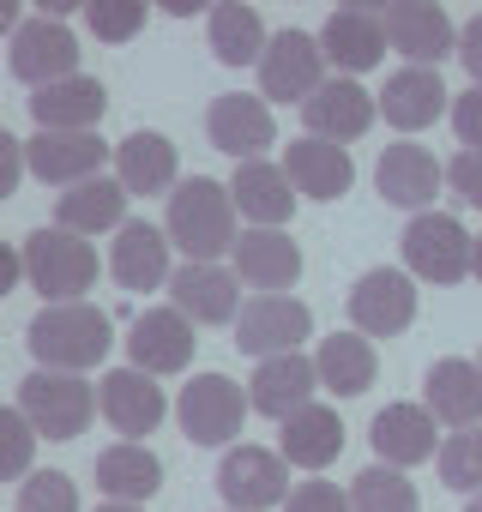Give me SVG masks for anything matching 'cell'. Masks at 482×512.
I'll return each mask as SVG.
<instances>
[{
    "instance_id": "38",
    "label": "cell",
    "mask_w": 482,
    "mask_h": 512,
    "mask_svg": "<svg viewBox=\"0 0 482 512\" xmlns=\"http://www.w3.org/2000/svg\"><path fill=\"white\" fill-rule=\"evenodd\" d=\"M37 428L25 422L19 404H0V482H25L37 470Z\"/></svg>"
},
{
    "instance_id": "44",
    "label": "cell",
    "mask_w": 482,
    "mask_h": 512,
    "mask_svg": "<svg viewBox=\"0 0 482 512\" xmlns=\"http://www.w3.org/2000/svg\"><path fill=\"white\" fill-rule=\"evenodd\" d=\"M25 175H31V169H25V139H13L7 127H0V205L19 193Z\"/></svg>"
},
{
    "instance_id": "17",
    "label": "cell",
    "mask_w": 482,
    "mask_h": 512,
    "mask_svg": "<svg viewBox=\"0 0 482 512\" xmlns=\"http://www.w3.org/2000/svg\"><path fill=\"white\" fill-rule=\"evenodd\" d=\"M374 115H380L374 91H368L362 79H338V73L302 103L308 139H326V145H344V151H350V139H362V133L374 127Z\"/></svg>"
},
{
    "instance_id": "47",
    "label": "cell",
    "mask_w": 482,
    "mask_h": 512,
    "mask_svg": "<svg viewBox=\"0 0 482 512\" xmlns=\"http://www.w3.org/2000/svg\"><path fill=\"white\" fill-rule=\"evenodd\" d=\"M25 25V13H19V0H0V37L13 43V31Z\"/></svg>"
},
{
    "instance_id": "50",
    "label": "cell",
    "mask_w": 482,
    "mask_h": 512,
    "mask_svg": "<svg viewBox=\"0 0 482 512\" xmlns=\"http://www.w3.org/2000/svg\"><path fill=\"white\" fill-rule=\"evenodd\" d=\"M464 512H482V494H470V500H464Z\"/></svg>"
},
{
    "instance_id": "36",
    "label": "cell",
    "mask_w": 482,
    "mask_h": 512,
    "mask_svg": "<svg viewBox=\"0 0 482 512\" xmlns=\"http://www.w3.org/2000/svg\"><path fill=\"white\" fill-rule=\"evenodd\" d=\"M350 512H422L416 500V482L392 464H368L356 482H350Z\"/></svg>"
},
{
    "instance_id": "8",
    "label": "cell",
    "mask_w": 482,
    "mask_h": 512,
    "mask_svg": "<svg viewBox=\"0 0 482 512\" xmlns=\"http://www.w3.org/2000/svg\"><path fill=\"white\" fill-rule=\"evenodd\" d=\"M217 494L229 512H266V506H284L290 500V464L284 452L272 446H229L223 464H217Z\"/></svg>"
},
{
    "instance_id": "48",
    "label": "cell",
    "mask_w": 482,
    "mask_h": 512,
    "mask_svg": "<svg viewBox=\"0 0 482 512\" xmlns=\"http://www.w3.org/2000/svg\"><path fill=\"white\" fill-rule=\"evenodd\" d=\"M470 278L482 284V235H476V253H470Z\"/></svg>"
},
{
    "instance_id": "4",
    "label": "cell",
    "mask_w": 482,
    "mask_h": 512,
    "mask_svg": "<svg viewBox=\"0 0 482 512\" xmlns=\"http://www.w3.org/2000/svg\"><path fill=\"white\" fill-rule=\"evenodd\" d=\"M404 272L416 284H464L470 278V253H476V235L452 217V211H416L404 223Z\"/></svg>"
},
{
    "instance_id": "14",
    "label": "cell",
    "mask_w": 482,
    "mask_h": 512,
    "mask_svg": "<svg viewBox=\"0 0 482 512\" xmlns=\"http://www.w3.org/2000/svg\"><path fill=\"white\" fill-rule=\"evenodd\" d=\"M229 272L254 296H290L302 278V247L290 241V229H241L229 247Z\"/></svg>"
},
{
    "instance_id": "41",
    "label": "cell",
    "mask_w": 482,
    "mask_h": 512,
    "mask_svg": "<svg viewBox=\"0 0 482 512\" xmlns=\"http://www.w3.org/2000/svg\"><path fill=\"white\" fill-rule=\"evenodd\" d=\"M284 512H350V488H338V482H326V476L296 482L290 500H284Z\"/></svg>"
},
{
    "instance_id": "30",
    "label": "cell",
    "mask_w": 482,
    "mask_h": 512,
    "mask_svg": "<svg viewBox=\"0 0 482 512\" xmlns=\"http://www.w3.org/2000/svg\"><path fill=\"white\" fill-rule=\"evenodd\" d=\"M109 109V91L103 79L79 73V79H61V85H43L31 97V115H37V133H97Z\"/></svg>"
},
{
    "instance_id": "20",
    "label": "cell",
    "mask_w": 482,
    "mask_h": 512,
    "mask_svg": "<svg viewBox=\"0 0 482 512\" xmlns=\"http://www.w3.org/2000/svg\"><path fill=\"white\" fill-rule=\"evenodd\" d=\"M193 344H199V338H193V320L175 314V308H145V314L133 320V332H127V356H133V368L151 374V380L187 374Z\"/></svg>"
},
{
    "instance_id": "49",
    "label": "cell",
    "mask_w": 482,
    "mask_h": 512,
    "mask_svg": "<svg viewBox=\"0 0 482 512\" xmlns=\"http://www.w3.org/2000/svg\"><path fill=\"white\" fill-rule=\"evenodd\" d=\"M97 512H145V506H115V500H109V506H97Z\"/></svg>"
},
{
    "instance_id": "37",
    "label": "cell",
    "mask_w": 482,
    "mask_h": 512,
    "mask_svg": "<svg viewBox=\"0 0 482 512\" xmlns=\"http://www.w3.org/2000/svg\"><path fill=\"white\" fill-rule=\"evenodd\" d=\"M434 464H440V482H446V488H458V494H482V428H458V434H446L440 452H434Z\"/></svg>"
},
{
    "instance_id": "5",
    "label": "cell",
    "mask_w": 482,
    "mask_h": 512,
    "mask_svg": "<svg viewBox=\"0 0 482 512\" xmlns=\"http://www.w3.org/2000/svg\"><path fill=\"white\" fill-rule=\"evenodd\" d=\"M19 410L25 422L43 434V440H79L97 416V386L85 374H49V368H31L19 380Z\"/></svg>"
},
{
    "instance_id": "27",
    "label": "cell",
    "mask_w": 482,
    "mask_h": 512,
    "mask_svg": "<svg viewBox=\"0 0 482 512\" xmlns=\"http://www.w3.org/2000/svg\"><path fill=\"white\" fill-rule=\"evenodd\" d=\"M284 175H290L296 199H320V205H332V199L350 193L356 163H350L344 145H326V139H308V133H302V139L284 145Z\"/></svg>"
},
{
    "instance_id": "28",
    "label": "cell",
    "mask_w": 482,
    "mask_h": 512,
    "mask_svg": "<svg viewBox=\"0 0 482 512\" xmlns=\"http://www.w3.org/2000/svg\"><path fill=\"white\" fill-rule=\"evenodd\" d=\"M115 181L127 187V199L139 193V199H151V193H175L181 187V157H175V145L163 139V133H151V127H139V133H127L121 145H115Z\"/></svg>"
},
{
    "instance_id": "51",
    "label": "cell",
    "mask_w": 482,
    "mask_h": 512,
    "mask_svg": "<svg viewBox=\"0 0 482 512\" xmlns=\"http://www.w3.org/2000/svg\"><path fill=\"white\" fill-rule=\"evenodd\" d=\"M476 368H482V356H476Z\"/></svg>"
},
{
    "instance_id": "26",
    "label": "cell",
    "mask_w": 482,
    "mask_h": 512,
    "mask_svg": "<svg viewBox=\"0 0 482 512\" xmlns=\"http://www.w3.org/2000/svg\"><path fill=\"white\" fill-rule=\"evenodd\" d=\"M109 272L121 290H163L169 284V235L145 217H127L109 241Z\"/></svg>"
},
{
    "instance_id": "1",
    "label": "cell",
    "mask_w": 482,
    "mask_h": 512,
    "mask_svg": "<svg viewBox=\"0 0 482 512\" xmlns=\"http://www.w3.org/2000/svg\"><path fill=\"white\" fill-rule=\"evenodd\" d=\"M163 235L169 247H181L193 266H217L223 253L235 247V199H229V181H211V175H187L175 193H169V211H163Z\"/></svg>"
},
{
    "instance_id": "11",
    "label": "cell",
    "mask_w": 482,
    "mask_h": 512,
    "mask_svg": "<svg viewBox=\"0 0 482 512\" xmlns=\"http://www.w3.org/2000/svg\"><path fill=\"white\" fill-rule=\"evenodd\" d=\"M320 55L326 67H338V79H362L368 67L386 61V7L374 0H350L320 25Z\"/></svg>"
},
{
    "instance_id": "16",
    "label": "cell",
    "mask_w": 482,
    "mask_h": 512,
    "mask_svg": "<svg viewBox=\"0 0 482 512\" xmlns=\"http://www.w3.org/2000/svg\"><path fill=\"white\" fill-rule=\"evenodd\" d=\"M205 139H211L223 157H235V163L266 157V145H278L272 103H266V97H248V91H223V97H211Z\"/></svg>"
},
{
    "instance_id": "43",
    "label": "cell",
    "mask_w": 482,
    "mask_h": 512,
    "mask_svg": "<svg viewBox=\"0 0 482 512\" xmlns=\"http://www.w3.org/2000/svg\"><path fill=\"white\" fill-rule=\"evenodd\" d=\"M452 127H458L464 151H482V85H470V91L452 97Z\"/></svg>"
},
{
    "instance_id": "3",
    "label": "cell",
    "mask_w": 482,
    "mask_h": 512,
    "mask_svg": "<svg viewBox=\"0 0 482 512\" xmlns=\"http://www.w3.org/2000/svg\"><path fill=\"white\" fill-rule=\"evenodd\" d=\"M25 278L43 296V308L85 302L97 290V247L67 229H31L25 235Z\"/></svg>"
},
{
    "instance_id": "45",
    "label": "cell",
    "mask_w": 482,
    "mask_h": 512,
    "mask_svg": "<svg viewBox=\"0 0 482 512\" xmlns=\"http://www.w3.org/2000/svg\"><path fill=\"white\" fill-rule=\"evenodd\" d=\"M458 61H464V73H470V85H482V13L458 25Z\"/></svg>"
},
{
    "instance_id": "9",
    "label": "cell",
    "mask_w": 482,
    "mask_h": 512,
    "mask_svg": "<svg viewBox=\"0 0 482 512\" xmlns=\"http://www.w3.org/2000/svg\"><path fill=\"white\" fill-rule=\"evenodd\" d=\"M7 67H13V79H25L31 91H43V85H61V79H79V37L67 31V19L31 13V19L13 31Z\"/></svg>"
},
{
    "instance_id": "31",
    "label": "cell",
    "mask_w": 482,
    "mask_h": 512,
    "mask_svg": "<svg viewBox=\"0 0 482 512\" xmlns=\"http://www.w3.org/2000/svg\"><path fill=\"white\" fill-rule=\"evenodd\" d=\"M97 488L115 506H145L163 488V458L145 440H115V446L97 452Z\"/></svg>"
},
{
    "instance_id": "7",
    "label": "cell",
    "mask_w": 482,
    "mask_h": 512,
    "mask_svg": "<svg viewBox=\"0 0 482 512\" xmlns=\"http://www.w3.org/2000/svg\"><path fill=\"white\" fill-rule=\"evenodd\" d=\"M314 338V308L302 296H248L235 314V350L241 356H290Z\"/></svg>"
},
{
    "instance_id": "2",
    "label": "cell",
    "mask_w": 482,
    "mask_h": 512,
    "mask_svg": "<svg viewBox=\"0 0 482 512\" xmlns=\"http://www.w3.org/2000/svg\"><path fill=\"white\" fill-rule=\"evenodd\" d=\"M25 344H31L37 368H49V374H91L115 350V326L91 302H61L25 326Z\"/></svg>"
},
{
    "instance_id": "21",
    "label": "cell",
    "mask_w": 482,
    "mask_h": 512,
    "mask_svg": "<svg viewBox=\"0 0 482 512\" xmlns=\"http://www.w3.org/2000/svg\"><path fill=\"white\" fill-rule=\"evenodd\" d=\"M229 199H235V217L248 223V229H284V223L296 217V187H290L284 163H272V157L235 163Z\"/></svg>"
},
{
    "instance_id": "35",
    "label": "cell",
    "mask_w": 482,
    "mask_h": 512,
    "mask_svg": "<svg viewBox=\"0 0 482 512\" xmlns=\"http://www.w3.org/2000/svg\"><path fill=\"white\" fill-rule=\"evenodd\" d=\"M205 43H211V55L223 67H260L272 31H266V19L248 7V0H223V7L205 13Z\"/></svg>"
},
{
    "instance_id": "34",
    "label": "cell",
    "mask_w": 482,
    "mask_h": 512,
    "mask_svg": "<svg viewBox=\"0 0 482 512\" xmlns=\"http://www.w3.org/2000/svg\"><path fill=\"white\" fill-rule=\"evenodd\" d=\"M278 452H284V464H296V470H326L338 452H344V422H338V410L332 404H308V410H296L290 422H284V434H278Z\"/></svg>"
},
{
    "instance_id": "32",
    "label": "cell",
    "mask_w": 482,
    "mask_h": 512,
    "mask_svg": "<svg viewBox=\"0 0 482 512\" xmlns=\"http://www.w3.org/2000/svg\"><path fill=\"white\" fill-rule=\"evenodd\" d=\"M121 223H127V187L115 175H91L55 199V229H67V235H103Z\"/></svg>"
},
{
    "instance_id": "25",
    "label": "cell",
    "mask_w": 482,
    "mask_h": 512,
    "mask_svg": "<svg viewBox=\"0 0 482 512\" xmlns=\"http://www.w3.org/2000/svg\"><path fill=\"white\" fill-rule=\"evenodd\" d=\"M422 404L440 428H482V368L464 356H440L422 374Z\"/></svg>"
},
{
    "instance_id": "12",
    "label": "cell",
    "mask_w": 482,
    "mask_h": 512,
    "mask_svg": "<svg viewBox=\"0 0 482 512\" xmlns=\"http://www.w3.org/2000/svg\"><path fill=\"white\" fill-rule=\"evenodd\" d=\"M386 49L404 55V67H434L458 55V25L440 0H392L386 7Z\"/></svg>"
},
{
    "instance_id": "18",
    "label": "cell",
    "mask_w": 482,
    "mask_h": 512,
    "mask_svg": "<svg viewBox=\"0 0 482 512\" xmlns=\"http://www.w3.org/2000/svg\"><path fill=\"white\" fill-rule=\"evenodd\" d=\"M374 187H380V199L398 205V211H434V193L446 187V169L434 163L428 145L398 139V145L380 151V163H374Z\"/></svg>"
},
{
    "instance_id": "46",
    "label": "cell",
    "mask_w": 482,
    "mask_h": 512,
    "mask_svg": "<svg viewBox=\"0 0 482 512\" xmlns=\"http://www.w3.org/2000/svg\"><path fill=\"white\" fill-rule=\"evenodd\" d=\"M19 278H25V247L0 241V302H7V296L19 290Z\"/></svg>"
},
{
    "instance_id": "6",
    "label": "cell",
    "mask_w": 482,
    "mask_h": 512,
    "mask_svg": "<svg viewBox=\"0 0 482 512\" xmlns=\"http://www.w3.org/2000/svg\"><path fill=\"white\" fill-rule=\"evenodd\" d=\"M248 416H254L248 410V392H241L229 374H193L181 386V398H175V422H181V434L193 446H223L229 452V440L241 434V422H248Z\"/></svg>"
},
{
    "instance_id": "40",
    "label": "cell",
    "mask_w": 482,
    "mask_h": 512,
    "mask_svg": "<svg viewBox=\"0 0 482 512\" xmlns=\"http://www.w3.org/2000/svg\"><path fill=\"white\" fill-rule=\"evenodd\" d=\"M85 25L103 37V43H133L145 31V0H91L85 7Z\"/></svg>"
},
{
    "instance_id": "15",
    "label": "cell",
    "mask_w": 482,
    "mask_h": 512,
    "mask_svg": "<svg viewBox=\"0 0 482 512\" xmlns=\"http://www.w3.org/2000/svg\"><path fill=\"white\" fill-rule=\"evenodd\" d=\"M97 416H103L121 440H145V434L163 428L169 398H163V386H157L151 374H139V368L127 362V368H109V374L97 380Z\"/></svg>"
},
{
    "instance_id": "13",
    "label": "cell",
    "mask_w": 482,
    "mask_h": 512,
    "mask_svg": "<svg viewBox=\"0 0 482 512\" xmlns=\"http://www.w3.org/2000/svg\"><path fill=\"white\" fill-rule=\"evenodd\" d=\"M326 79L332 73H326L320 37H308V31H278L260 55V97L266 103H308Z\"/></svg>"
},
{
    "instance_id": "10",
    "label": "cell",
    "mask_w": 482,
    "mask_h": 512,
    "mask_svg": "<svg viewBox=\"0 0 482 512\" xmlns=\"http://www.w3.org/2000/svg\"><path fill=\"white\" fill-rule=\"evenodd\" d=\"M416 326V278L404 266H374L350 284V332L398 338Z\"/></svg>"
},
{
    "instance_id": "23",
    "label": "cell",
    "mask_w": 482,
    "mask_h": 512,
    "mask_svg": "<svg viewBox=\"0 0 482 512\" xmlns=\"http://www.w3.org/2000/svg\"><path fill=\"white\" fill-rule=\"evenodd\" d=\"M314 392H320L314 356H302V350L266 356V362L254 368V380H248V410H260V416H272V422H290L296 410L314 404Z\"/></svg>"
},
{
    "instance_id": "24",
    "label": "cell",
    "mask_w": 482,
    "mask_h": 512,
    "mask_svg": "<svg viewBox=\"0 0 482 512\" xmlns=\"http://www.w3.org/2000/svg\"><path fill=\"white\" fill-rule=\"evenodd\" d=\"M368 440H374V464L416 470L440 452V422L428 416V404H386L368 422Z\"/></svg>"
},
{
    "instance_id": "33",
    "label": "cell",
    "mask_w": 482,
    "mask_h": 512,
    "mask_svg": "<svg viewBox=\"0 0 482 512\" xmlns=\"http://www.w3.org/2000/svg\"><path fill=\"white\" fill-rule=\"evenodd\" d=\"M314 368H320V392H332V398H362V392L374 386V374H380V350H374V338H362V332H332V338H320Z\"/></svg>"
},
{
    "instance_id": "42",
    "label": "cell",
    "mask_w": 482,
    "mask_h": 512,
    "mask_svg": "<svg viewBox=\"0 0 482 512\" xmlns=\"http://www.w3.org/2000/svg\"><path fill=\"white\" fill-rule=\"evenodd\" d=\"M446 187H452L458 205L482 211V151H458V157L446 163Z\"/></svg>"
},
{
    "instance_id": "39",
    "label": "cell",
    "mask_w": 482,
    "mask_h": 512,
    "mask_svg": "<svg viewBox=\"0 0 482 512\" xmlns=\"http://www.w3.org/2000/svg\"><path fill=\"white\" fill-rule=\"evenodd\" d=\"M19 512H79V482L67 470H31L19 482Z\"/></svg>"
},
{
    "instance_id": "29",
    "label": "cell",
    "mask_w": 482,
    "mask_h": 512,
    "mask_svg": "<svg viewBox=\"0 0 482 512\" xmlns=\"http://www.w3.org/2000/svg\"><path fill=\"white\" fill-rule=\"evenodd\" d=\"M446 97H452V91L440 85V73H434V67H398L374 103H380L386 127H398V133H422V127H434V121L452 109Z\"/></svg>"
},
{
    "instance_id": "19",
    "label": "cell",
    "mask_w": 482,
    "mask_h": 512,
    "mask_svg": "<svg viewBox=\"0 0 482 512\" xmlns=\"http://www.w3.org/2000/svg\"><path fill=\"white\" fill-rule=\"evenodd\" d=\"M169 308L187 314L193 326H235V314H241V278L229 266H193V260H181L169 272Z\"/></svg>"
},
{
    "instance_id": "22",
    "label": "cell",
    "mask_w": 482,
    "mask_h": 512,
    "mask_svg": "<svg viewBox=\"0 0 482 512\" xmlns=\"http://www.w3.org/2000/svg\"><path fill=\"white\" fill-rule=\"evenodd\" d=\"M109 145L97 133H31L25 139V169L43 187H79L91 175H103Z\"/></svg>"
}]
</instances>
